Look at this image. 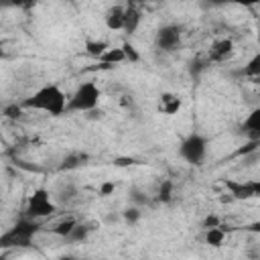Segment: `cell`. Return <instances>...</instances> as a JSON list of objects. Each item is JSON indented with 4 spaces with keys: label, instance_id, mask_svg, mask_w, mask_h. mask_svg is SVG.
<instances>
[{
    "label": "cell",
    "instance_id": "cell-1",
    "mask_svg": "<svg viewBox=\"0 0 260 260\" xmlns=\"http://www.w3.org/2000/svg\"><path fill=\"white\" fill-rule=\"evenodd\" d=\"M24 110H35V112H45L53 118L63 116L67 112V95L57 83H47L35 89L28 98L20 102Z\"/></svg>",
    "mask_w": 260,
    "mask_h": 260
},
{
    "label": "cell",
    "instance_id": "cell-2",
    "mask_svg": "<svg viewBox=\"0 0 260 260\" xmlns=\"http://www.w3.org/2000/svg\"><path fill=\"white\" fill-rule=\"evenodd\" d=\"M43 230V223L39 219L30 217H20L14 221L4 234H0V250H10V248H28L35 240V236Z\"/></svg>",
    "mask_w": 260,
    "mask_h": 260
},
{
    "label": "cell",
    "instance_id": "cell-3",
    "mask_svg": "<svg viewBox=\"0 0 260 260\" xmlns=\"http://www.w3.org/2000/svg\"><path fill=\"white\" fill-rule=\"evenodd\" d=\"M102 100V89L95 81H83L75 87L71 95H67V112H83V114H93L95 108L100 106Z\"/></svg>",
    "mask_w": 260,
    "mask_h": 260
},
{
    "label": "cell",
    "instance_id": "cell-4",
    "mask_svg": "<svg viewBox=\"0 0 260 260\" xmlns=\"http://www.w3.org/2000/svg\"><path fill=\"white\" fill-rule=\"evenodd\" d=\"M207 146H209V142H207V138L203 134L191 132V134H187L181 140V144H179V156L187 165L199 167V165H203V160L207 156Z\"/></svg>",
    "mask_w": 260,
    "mask_h": 260
},
{
    "label": "cell",
    "instance_id": "cell-5",
    "mask_svg": "<svg viewBox=\"0 0 260 260\" xmlns=\"http://www.w3.org/2000/svg\"><path fill=\"white\" fill-rule=\"evenodd\" d=\"M57 211V203L53 199V195L47 191V189H37L28 195L26 199V205H24V211L22 215L24 217H30V219H43L47 215H53Z\"/></svg>",
    "mask_w": 260,
    "mask_h": 260
},
{
    "label": "cell",
    "instance_id": "cell-6",
    "mask_svg": "<svg viewBox=\"0 0 260 260\" xmlns=\"http://www.w3.org/2000/svg\"><path fill=\"white\" fill-rule=\"evenodd\" d=\"M185 28L177 22H167L154 32V47L162 53H177L183 47Z\"/></svg>",
    "mask_w": 260,
    "mask_h": 260
},
{
    "label": "cell",
    "instance_id": "cell-7",
    "mask_svg": "<svg viewBox=\"0 0 260 260\" xmlns=\"http://www.w3.org/2000/svg\"><path fill=\"white\" fill-rule=\"evenodd\" d=\"M236 55V43L230 37H219L215 41H211L207 55H205V63H228L232 57Z\"/></svg>",
    "mask_w": 260,
    "mask_h": 260
},
{
    "label": "cell",
    "instance_id": "cell-8",
    "mask_svg": "<svg viewBox=\"0 0 260 260\" xmlns=\"http://www.w3.org/2000/svg\"><path fill=\"white\" fill-rule=\"evenodd\" d=\"M183 108V98L175 91H162L156 98V112L165 116H175Z\"/></svg>",
    "mask_w": 260,
    "mask_h": 260
},
{
    "label": "cell",
    "instance_id": "cell-9",
    "mask_svg": "<svg viewBox=\"0 0 260 260\" xmlns=\"http://www.w3.org/2000/svg\"><path fill=\"white\" fill-rule=\"evenodd\" d=\"M126 20V4H112L104 12V24L110 30H122Z\"/></svg>",
    "mask_w": 260,
    "mask_h": 260
},
{
    "label": "cell",
    "instance_id": "cell-10",
    "mask_svg": "<svg viewBox=\"0 0 260 260\" xmlns=\"http://www.w3.org/2000/svg\"><path fill=\"white\" fill-rule=\"evenodd\" d=\"M228 189H232V195L236 199H250V197H256L258 195L260 185L256 181H246V183L228 181Z\"/></svg>",
    "mask_w": 260,
    "mask_h": 260
},
{
    "label": "cell",
    "instance_id": "cell-11",
    "mask_svg": "<svg viewBox=\"0 0 260 260\" xmlns=\"http://www.w3.org/2000/svg\"><path fill=\"white\" fill-rule=\"evenodd\" d=\"M242 130H244V134H246L250 140H256V142H258V138H260V110H258V108H254V110L244 118Z\"/></svg>",
    "mask_w": 260,
    "mask_h": 260
},
{
    "label": "cell",
    "instance_id": "cell-12",
    "mask_svg": "<svg viewBox=\"0 0 260 260\" xmlns=\"http://www.w3.org/2000/svg\"><path fill=\"white\" fill-rule=\"evenodd\" d=\"M225 238H228V232H225L223 223H221V225H213V228H205V230H203V240H205V244L211 246V248H219V246H223Z\"/></svg>",
    "mask_w": 260,
    "mask_h": 260
},
{
    "label": "cell",
    "instance_id": "cell-13",
    "mask_svg": "<svg viewBox=\"0 0 260 260\" xmlns=\"http://www.w3.org/2000/svg\"><path fill=\"white\" fill-rule=\"evenodd\" d=\"M140 22H142L140 6H128V4H126V20H124V28H122V30L128 32V35H134V32L138 30Z\"/></svg>",
    "mask_w": 260,
    "mask_h": 260
},
{
    "label": "cell",
    "instance_id": "cell-14",
    "mask_svg": "<svg viewBox=\"0 0 260 260\" xmlns=\"http://www.w3.org/2000/svg\"><path fill=\"white\" fill-rule=\"evenodd\" d=\"M89 234H91V225H87V223H83V221L79 219V221L73 225V230L65 236V242H69V244H79V242H85Z\"/></svg>",
    "mask_w": 260,
    "mask_h": 260
},
{
    "label": "cell",
    "instance_id": "cell-15",
    "mask_svg": "<svg viewBox=\"0 0 260 260\" xmlns=\"http://www.w3.org/2000/svg\"><path fill=\"white\" fill-rule=\"evenodd\" d=\"M77 221H79V219H77L75 215H65V217L57 219V221L51 225V232H53L55 236H59V238H63V240H65V236L73 230V225H75Z\"/></svg>",
    "mask_w": 260,
    "mask_h": 260
},
{
    "label": "cell",
    "instance_id": "cell-16",
    "mask_svg": "<svg viewBox=\"0 0 260 260\" xmlns=\"http://www.w3.org/2000/svg\"><path fill=\"white\" fill-rule=\"evenodd\" d=\"M98 59H100L102 63H106V65H118V63L126 61V53H124V49H122V47H118V49L108 47V49H106Z\"/></svg>",
    "mask_w": 260,
    "mask_h": 260
},
{
    "label": "cell",
    "instance_id": "cell-17",
    "mask_svg": "<svg viewBox=\"0 0 260 260\" xmlns=\"http://www.w3.org/2000/svg\"><path fill=\"white\" fill-rule=\"evenodd\" d=\"M77 195H79L77 185H75V183H65V185H61V187L57 189L55 199L61 201V203H69V201H73Z\"/></svg>",
    "mask_w": 260,
    "mask_h": 260
},
{
    "label": "cell",
    "instance_id": "cell-18",
    "mask_svg": "<svg viewBox=\"0 0 260 260\" xmlns=\"http://www.w3.org/2000/svg\"><path fill=\"white\" fill-rule=\"evenodd\" d=\"M39 0H0L2 10H30L37 6Z\"/></svg>",
    "mask_w": 260,
    "mask_h": 260
},
{
    "label": "cell",
    "instance_id": "cell-19",
    "mask_svg": "<svg viewBox=\"0 0 260 260\" xmlns=\"http://www.w3.org/2000/svg\"><path fill=\"white\" fill-rule=\"evenodd\" d=\"M83 160H87V156H85L83 152H69V154L63 158V165H61V169H63V171H71V169H77V167H81V165H83Z\"/></svg>",
    "mask_w": 260,
    "mask_h": 260
},
{
    "label": "cell",
    "instance_id": "cell-20",
    "mask_svg": "<svg viewBox=\"0 0 260 260\" xmlns=\"http://www.w3.org/2000/svg\"><path fill=\"white\" fill-rule=\"evenodd\" d=\"M242 75H244V77H250V79H254V81L258 79V75H260V57H258V55H254L252 61L242 69Z\"/></svg>",
    "mask_w": 260,
    "mask_h": 260
},
{
    "label": "cell",
    "instance_id": "cell-21",
    "mask_svg": "<svg viewBox=\"0 0 260 260\" xmlns=\"http://www.w3.org/2000/svg\"><path fill=\"white\" fill-rule=\"evenodd\" d=\"M156 199L162 201V203H169V201L173 199V183H171V181H162V185L158 187Z\"/></svg>",
    "mask_w": 260,
    "mask_h": 260
},
{
    "label": "cell",
    "instance_id": "cell-22",
    "mask_svg": "<svg viewBox=\"0 0 260 260\" xmlns=\"http://www.w3.org/2000/svg\"><path fill=\"white\" fill-rule=\"evenodd\" d=\"M260 0H207L211 6H223V4H238V6H254Z\"/></svg>",
    "mask_w": 260,
    "mask_h": 260
},
{
    "label": "cell",
    "instance_id": "cell-23",
    "mask_svg": "<svg viewBox=\"0 0 260 260\" xmlns=\"http://www.w3.org/2000/svg\"><path fill=\"white\" fill-rule=\"evenodd\" d=\"M140 209H138V205H134V207H128V209H124L122 211V217H124V221L126 223H136L138 219H140Z\"/></svg>",
    "mask_w": 260,
    "mask_h": 260
},
{
    "label": "cell",
    "instance_id": "cell-24",
    "mask_svg": "<svg viewBox=\"0 0 260 260\" xmlns=\"http://www.w3.org/2000/svg\"><path fill=\"white\" fill-rule=\"evenodd\" d=\"M22 110H24V108H22L20 104H12V106H6V108L2 110V114H4L6 118H12V120H14V118H20V116H22Z\"/></svg>",
    "mask_w": 260,
    "mask_h": 260
},
{
    "label": "cell",
    "instance_id": "cell-25",
    "mask_svg": "<svg viewBox=\"0 0 260 260\" xmlns=\"http://www.w3.org/2000/svg\"><path fill=\"white\" fill-rule=\"evenodd\" d=\"M106 49H108V45H106V43H87V51H89L93 57H100Z\"/></svg>",
    "mask_w": 260,
    "mask_h": 260
},
{
    "label": "cell",
    "instance_id": "cell-26",
    "mask_svg": "<svg viewBox=\"0 0 260 260\" xmlns=\"http://www.w3.org/2000/svg\"><path fill=\"white\" fill-rule=\"evenodd\" d=\"M213 225H221V217H217V215H213V213H209L205 219H203V223H201V228L205 230V228H213Z\"/></svg>",
    "mask_w": 260,
    "mask_h": 260
},
{
    "label": "cell",
    "instance_id": "cell-27",
    "mask_svg": "<svg viewBox=\"0 0 260 260\" xmlns=\"http://www.w3.org/2000/svg\"><path fill=\"white\" fill-rule=\"evenodd\" d=\"M130 197H132V201L138 205V203H148V197H144V193L142 191H138L136 187L134 189H130Z\"/></svg>",
    "mask_w": 260,
    "mask_h": 260
},
{
    "label": "cell",
    "instance_id": "cell-28",
    "mask_svg": "<svg viewBox=\"0 0 260 260\" xmlns=\"http://www.w3.org/2000/svg\"><path fill=\"white\" fill-rule=\"evenodd\" d=\"M114 187H116L114 183H104V185H102V195H108L110 191H114Z\"/></svg>",
    "mask_w": 260,
    "mask_h": 260
},
{
    "label": "cell",
    "instance_id": "cell-29",
    "mask_svg": "<svg viewBox=\"0 0 260 260\" xmlns=\"http://www.w3.org/2000/svg\"><path fill=\"white\" fill-rule=\"evenodd\" d=\"M140 2H142V0H126L128 6H140Z\"/></svg>",
    "mask_w": 260,
    "mask_h": 260
},
{
    "label": "cell",
    "instance_id": "cell-30",
    "mask_svg": "<svg viewBox=\"0 0 260 260\" xmlns=\"http://www.w3.org/2000/svg\"><path fill=\"white\" fill-rule=\"evenodd\" d=\"M2 59H4V45L0 43V61H2Z\"/></svg>",
    "mask_w": 260,
    "mask_h": 260
}]
</instances>
